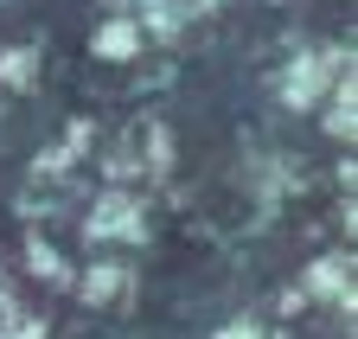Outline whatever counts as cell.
<instances>
[{
	"label": "cell",
	"instance_id": "cell-2",
	"mask_svg": "<svg viewBox=\"0 0 358 339\" xmlns=\"http://www.w3.org/2000/svg\"><path fill=\"white\" fill-rule=\"evenodd\" d=\"M83 231H90V243H141L148 237V211H141V199L134 192H103L96 205H90V218H83Z\"/></svg>",
	"mask_w": 358,
	"mask_h": 339
},
{
	"label": "cell",
	"instance_id": "cell-7",
	"mask_svg": "<svg viewBox=\"0 0 358 339\" xmlns=\"http://www.w3.org/2000/svg\"><path fill=\"white\" fill-rule=\"evenodd\" d=\"M32 64H38V52L32 45H13V52H0V83H32Z\"/></svg>",
	"mask_w": 358,
	"mask_h": 339
},
{
	"label": "cell",
	"instance_id": "cell-9",
	"mask_svg": "<svg viewBox=\"0 0 358 339\" xmlns=\"http://www.w3.org/2000/svg\"><path fill=\"white\" fill-rule=\"evenodd\" d=\"M217 339H262V333H256V326H250V320H231V326H224V333H217Z\"/></svg>",
	"mask_w": 358,
	"mask_h": 339
},
{
	"label": "cell",
	"instance_id": "cell-8",
	"mask_svg": "<svg viewBox=\"0 0 358 339\" xmlns=\"http://www.w3.org/2000/svg\"><path fill=\"white\" fill-rule=\"evenodd\" d=\"M26 257H32V269H38L45 282H71V269L58 263V250H52V243H38V237H32V243H26Z\"/></svg>",
	"mask_w": 358,
	"mask_h": 339
},
{
	"label": "cell",
	"instance_id": "cell-4",
	"mask_svg": "<svg viewBox=\"0 0 358 339\" xmlns=\"http://www.w3.org/2000/svg\"><path fill=\"white\" fill-rule=\"evenodd\" d=\"M77 288H83V301H96V308L103 301H122V294H128V269L122 263H90Z\"/></svg>",
	"mask_w": 358,
	"mask_h": 339
},
{
	"label": "cell",
	"instance_id": "cell-10",
	"mask_svg": "<svg viewBox=\"0 0 358 339\" xmlns=\"http://www.w3.org/2000/svg\"><path fill=\"white\" fill-rule=\"evenodd\" d=\"M0 301H7V269H0Z\"/></svg>",
	"mask_w": 358,
	"mask_h": 339
},
{
	"label": "cell",
	"instance_id": "cell-5",
	"mask_svg": "<svg viewBox=\"0 0 358 339\" xmlns=\"http://www.w3.org/2000/svg\"><path fill=\"white\" fill-rule=\"evenodd\" d=\"M141 45H148V38H141V26H134V20H122V13L96 32V52H103V58H134Z\"/></svg>",
	"mask_w": 358,
	"mask_h": 339
},
{
	"label": "cell",
	"instance_id": "cell-6",
	"mask_svg": "<svg viewBox=\"0 0 358 339\" xmlns=\"http://www.w3.org/2000/svg\"><path fill=\"white\" fill-rule=\"evenodd\" d=\"M327 96H333V103H327V135H339V141H352V129H358V122H352V115H358V103H352V71H345V77L333 83V90H327Z\"/></svg>",
	"mask_w": 358,
	"mask_h": 339
},
{
	"label": "cell",
	"instance_id": "cell-3",
	"mask_svg": "<svg viewBox=\"0 0 358 339\" xmlns=\"http://www.w3.org/2000/svg\"><path fill=\"white\" fill-rule=\"evenodd\" d=\"M301 301H327V308H352V257H320L301 282Z\"/></svg>",
	"mask_w": 358,
	"mask_h": 339
},
{
	"label": "cell",
	"instance_id": "cell-1",
	"mask_svg": "<svg viewBox=\"0 0 358 339\" xmlns=\"http://www.w3.org/2000/svg\"><path fill=\"white\" fill-rule=\"evenodd\" d=\"M345 71H352L345 45H313V52H294V58H288V71H282V83H275V96H282L288 109H313V103H320Z\"/></svg>",
	"mask_w": 358,
	"mask_h": 339
}]
</instances>
